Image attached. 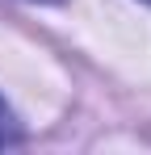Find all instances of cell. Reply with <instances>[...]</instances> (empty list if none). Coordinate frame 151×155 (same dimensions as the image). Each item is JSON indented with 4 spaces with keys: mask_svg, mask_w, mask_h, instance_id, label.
I'll list each match as a JSON object with an SVG mask.
<instances>
[{
    "mask_svg": "<svg viewBox=\"0 0 151 155\" xmlns=\"http://www.w3.org/2000/svg\"><path fill=\"white\" fill-rule=\"evenodd\" d=\"M147 4H151V0H147Z\"/></svg>",
    "mask_w": 151,
    "mask_h": 155,
    "instance_id": "3957f363",
    "label": "cell"
},
{
    "mask_svg": "<svg viewBox=\"0 0 151 155\" xmlns=\"http://www.w3.org/2000/svg\"><path fill=\"white\" fill-rule=\"evenodd\" d=\"M13 143H21V126H17L13 109H8L4 97H0V147H13Z\"/></svg>",
    "mask_w": 151,
    "mask_h": 155,
    "instance_id": "6da1fadb",
    "label": "cell"
},
{
    "mask_svg": "<svg viewBox=\"0 0 151 155\" xmlns=\"http://www.w3.org/2000/svg\"><path fill=\"white\" fill-rule=\"evenodd\" d=\"M38 4H59V0H38Z\"/></svg>",
    "mask_w": 151,
    "mask_h": 155,
    "instance_id": "7a4b0ae2",
    "label": "cell"
}]
</instances>
